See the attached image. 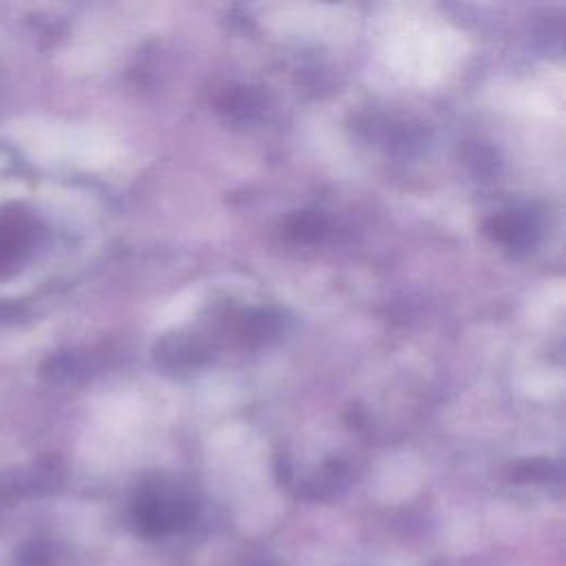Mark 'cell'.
<instances>
[{
	"mask_svg": "<svg viewBox=\"0 0 566 566\" xmlns=\"http://www.w3.org/2000/svg\"><path fill=\"white\" fill-rule=\"evenodd\" d=\"M35 241V226L22 212H0V272L18 265Z\"/></svg>",
	"mask_w": 566,
	"mask_h": 566,
	"instance_id": "obj_1",
	"label": "cell"
}]
</instances>
